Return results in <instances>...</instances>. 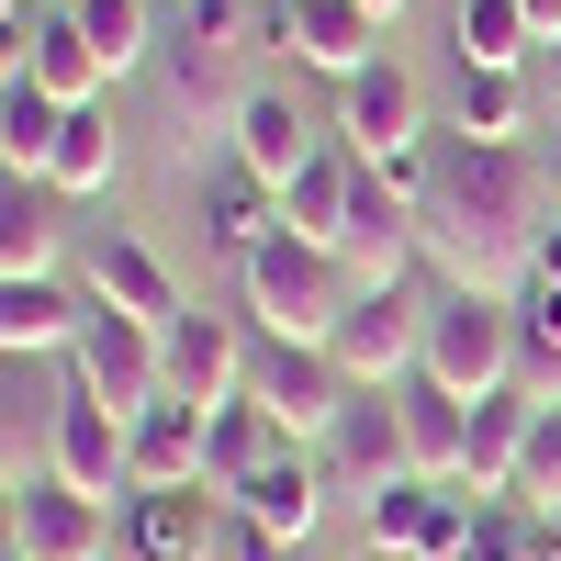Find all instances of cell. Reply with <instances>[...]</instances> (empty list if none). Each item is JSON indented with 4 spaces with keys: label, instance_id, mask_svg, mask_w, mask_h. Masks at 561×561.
I'll return each mask as SVG.
<instances>
[{
    "label": "cell",
    "instance_id": "6da1fadb",
    "mask_svg": "<svg viewBox=\"0 0 561 561\" xmlns=\"http://www.w3.org/2000/svg\"><path fill=\"white\" fill-rule=\"evenodd\" d=\"M550 225V158L539 147H494V135H438L427 147V192H415V248L460 293H517L528 248Z\"/></svg>",
    "mask_w": 561,
    "mask_h": 561
},
{
    "label": "cell",
    "instance_id": "7a4b0ae2",
    "mask_svg": "<svg viewBox=\"0 0 561 561\" xmlns=\"http://www.w3.org/2000/svg\"><path fill=\"white\" fill-rule=\"evenodd\" d=\"M415 370H438L460 404H483L517 382V293H460V280H427V348Z\"/></svg>",
    "mask_w": 561,
    "mask_h": 561
},
{
    "label": "cell",
    "instance_id": "3957f363",
    "mask_svg": "<svg viewBox=\"0 0 561 561\" xmlns=\"http://www.w3.org/2000/svg\"><path fill=\"white\" fill-rule=\"evenodd\" d=\"M348 304H359V270H348L337 248L293 237V225L248 259V314H259V337H314V348H325Z\"/></svg>",
    "mask_w": 561,
    "mask_h": 561
},
{
    "label": "cell",
    "instance_id": "277c9868",
    "mask_svg": "<svg viewBox=\"0 0 561 561\" xmlns=\"http://www.w3.org/2000/svg\"><path fill=\"white\" fill-rule=\"evenodd\" d=\"M113 550H124V528H113L102 494H79L57 472L12 483V561H113Z\"/></svg>",
    "mask_w": 561,
    "mask_h": 561
},
{
    "label": "cell",
    "instance_id": "5b68a950",
    "mask_svg": "<svg viewBox=\"0 0 561 561\" xmlns=\"http://www.w3.org/2000/svg\"><path fill=\"white\" fill-rule=\"evenodd\" d=\"M415 348H427V293H359L348 314H337V337H325V359L348 370V393H393L404 370H415Z\"/></svg>",
    "mask_w": 561,
    "mask_h": 561
},
{
    "label": "cell",
    "instance_id": "8992f818",
    "mask_svg": "<svg viewBox=\"0 0 561 561\" xmlns=\"http://www.w3.org/2000/svg\"><path fill=\"white\" fill-rule=\"evenodd\" d=\"M314 460H325V483H337V494L382 505L393 483H415V449H404V404H393V393H348V404H337V427L314 438Z\"/></svg>",
    "mask_w": 561,
    "mask_h": 561
},
{
    "label": "cell",
    "instance_id": "52a82bcc",
    "mask_svg": "<svg viewBox=\"0 0 561 561\" xmlns=\"http://www.w3.org/2000/svg\"><path fill=\"white\" fill-rule=\"evenodd\" d=\"M68 382L90 404H113V415H147L169 382H158V325L147 314H113V304H90L79 325V348H68Z\"/></svg>",
    "mask_w": 561,
    "mask_h": 561
},
{
    "label": "cell",
    "instance_id": "ba28073f",
    "mask_svg": "<svg viewBox=\"0 0 561 561\" xmlns=\"http://www.w3.org/2000/svg\"><path fill=\"white\" fill-rule=\"evenodd\" d=\"M248 393H259L280 427L314 449L325 427H337V404H348V370L325 359L314 337H248Z\"/></svg>",
    "mask_w": 561,
    "mask_h": 561
},
{
    "label": "cell",
    "instance_id": "9c48e42d",
    "mask_svg": "<svg viewBox=\"0 0 561 561\" xmlns=\"http://www.w3.org/2000/svg\"><path fill=\"white\" fill-rule=\"evenodd\" d=\"M45 472H57V483H79V494H135V438H124V415L113 404H90L79 382L57 393V404H45Z\"/></svg>",
    "mask_w": 561,
    "mask_h": 561
},
{
    "label": "cell",
    "instance_id": "30bf717a",
    "mask_svg": "<svg viewBox=\"0 0 561 561\" xmlns=\"http://www.w3.org/2000/svg\"><path fill=\"white\" fill-rule=\"evenodd\" d=\"M472 517H483V494H460V483H393L359 539H370V561H460Z\"/></svg>",
    "mask_w": 561,
    "mask_h": 561
},
{
    "label": "cell",
    "instance_id": "8fae6325",
    "mask_svg": "<svg viewBox=\"0 0 561 561\" xmlns=\"http://www.w3.org/2000/svg\"><path fill=\"white\" fill-rule=\"evenodd\" d=\"M0 34H12V68H23L34 90H57L68 113H90V102L113 90L102 45L79 34V12H68V0H45V12H23V0H12V23H0Z\"/></svg>",
    "mask_w": 561,
    "mask_h": 561
},
{
    "label": "cell",
    "instance_id": "7c38bea8",
    "mask_svg": "<svg viewBox=\"0 0 561 561\" xmlns=\"http://www.w3.org/2000/svg\"><path fill=\"white\" fill-rule=\"evenodd\" d=\"M158 382L180 393V404H237L248 393V337H237V325H225V314H169L158 325Z\"/></svg>",
    "mask_w": 561,
    "mask_h": 561
},
{
    "label": "cell",
    "instance_id": "4fadbf2b",
    "mask_svg": "<svg viewBox=\"0 0 561 561\" xmlns=\"http://www.w3.org/2000/svg\"><path fill=\"white\" fill-rule=\"evenodd\" d=\"M214 539H225V494L214 483L124 494V561H214Z\"/></svg>",
    "mask_w": 561,
    "mask_h": 561
},
{
    "label": "cell",
    "instance_id": "5bb4252c",
    "mask_svg": "<svg viewBox=\"0 0 561 561\" xmlns=\"http://www.w3.org/2000/svg\"><path fill=\"white\" fill-rule=\"evenodd\" d=\"M158 79H169V102H180V113H203V124H237V113L259 102V90H248V45L192 34V23L158 45Z\"/></svg>",
    "mask_w": 561,
    "mask_h": 561
},
{
    "label": "cell",
    "instance_id": "9a60e30c",
    "mask_svg": "<svg viewBox=\"0 0 561 561\" xmlns=\"http://www.w3.org/2000/svg\"><path fill=\"white\" fill-rule=\"evenodd\" d=\"M337 135H348L359 158H382V147H415V135H427V90H415V68H404V57L359 68V79L337 90Z\"/></svg>",
    "mask_w": 561,
    "mask_h": 561
},
{
    "label": "cell",
    "instance_id": "2e32d148",
    "mask_svg": "<svg viewBox=\"0 0 561 561\" xmlns=\"http://www.w3.org/2000/svg\"><path fill=\"white\" fill-rule=\"evenodd\" d=\"M203 237H214L225 259L248 270V259H259V248L280 237V180H259V169H248L237 147H225V158L203 169Z\"/></svg>",
    "mask_w": 561,
    "mask_h": 561
},
{
    "label": "cell",
    "instance_id": "e0dca14e",
    "mask_svg": "<svg viewBox=\"0 0 561 561\" xmlns=\"http://www.w3.org/2000/svg\"><path fill=\"white\" fill-rule=\"evenodd\" d=\"M124 438H135V494H169V483H203L214 415H203V404H180V393H158L147 415H124Z\"/></svg>",
    "mask_w": 561,
    "mask_h": 561
},
{
    "label": "cell",
    "instance_id": "ac0fdd59",
    "mask_svg": "<svg viewBox=\"0 0 561 561\" xmlns=\"http://www.w3.org/2000/svg\"><path fill=\"white\" fill-rule=\"evenodd\" d=\"M528 427H539V404H528L517 382L483 393V404H472V449H460V494H483V505L517 494V472H528Z\"/></svg>",
    "mask_w": 561,
    "mask_h": 561
},
{
    "label": "cell",
    "instance_id": "d6986e66",
    "mask_svg": "<svg viewBox=\"0 0 561 561\" xmlns=\"http://www.w3.org/2000/svg\"><path fill=\"white\" fill-rule=\"evenodd\" d=\"M348 203H359V147H348V135H325V147L280 180V225L314 237V248H337V237H348Z\"/></svg>",
    "mask_w": 561,
    "mask_h": 561
},
{
    "label": "cell",
    "instance_id": "ffe728a7",
    "mask_svg": "<svg viewBox=\"0 0 561 561\" xmlns=\"http://www.w3.org/2000/svg\"><path fill=\"white\" fill-rule=\"evenodd\" d=\"M79 325H90V293H68L57 270L45 280H0V348L12 359H68Z\"/></svg>",
    "mask_w": 561,
    "mask_h": 561
},
{
    "label": "cell",
    "instance_id": "44dd1931",
    "mask_svg": "<svg viewBox=\"0 0 561 561\" xmlns=\"http://www.w3.org/2000/svg\"><path fill=\"white\" fill-rule=\"evenodd\" d=\"M404 404V449H415V483H460V449H472V404H460L438 370H404L393 382Z\"/></svg>",
    "mask_w": 561,
    "mask_h": 561
},
{
    "label": "cell",
    "instance_id": "7402d4cb",
    "mask_svg": "<svg viewBox=\"0 0 561 561\" xmlns=\"http://www.w3.org/2000/svg\"><path fill=\"white\" fill-rule=\"evenodd\" d=\"M382 12H359V0H304V12H293V57L304 68H325V79H359V68H382Z\"/></svg>",
    "mask_w": 561,
    "mask_h": 561
},
{
    "label": "cell",
    "instance_id": "603a6c76",
    "mask_svg": "<svg viewBox=\"0 0 561 561\" xmlns=\"http://www.w3.org/2000/svg\"><path fill=\"white\" fill-rule=\"evenodd\" d=\"M293 449H304V438L280 427V415H270L259 393H237V404H214V449H203V483H214V494H237V483H259L270 460H293Z\"/></svg>",
    "mask_w": 561,
    "mask_h": 561
},
{
    "label": "cell",
    "instance_id": "cb8c5ba5",
    "mask_svg": "<svg viewBox=\"0 0 561 561\" xmlns=\"http://www.w3.org/2000/svg\"><path fill=\"white\" fill-rule=\"evenodd\" d=\"M90 304H113V314H147V325H169V314H192L180 304V280H169V259L158 248H135V237H102L90 248V280H79Z\"/></svg>",
    "mask_w": 561,
    "mask_h": 561
},
{
    "label": "cell",
    "instance_id": "d4e9b609",
    "mask_svg": "<svg viewBox=\"0 0 561 561\" xmlns=\"http://www.w3.org/2000/svg\"><path fill=\"white\" fill-rule=\"evenodd\" d=\"M225 505H237V517H259V528H280V539L304 550V539H314V517H325V460H314V449H293V460H270L259 483H237Z\"/></svg>",
    "mask_w": 561,
    "mask_h": 561
},
{
    "label": "cell",
    "instance_id": "484cf974",
    "mask_svg": "<svg viewBox=\"0 0 561 561\" xmlns=\"http://www.w3.org/2000/svg\"><path fill=\"white\" fill-rule=\"evenodd\" d=\"M57 135H68V102L12 68V79H0V169H12V180H45V169H57Z\"/></svg>",
    "mask_w": 561,
    "mask_h": 561
},
{
    "label": "cell",
    "instance_id": "4316f807",
    "mask_svg": "<svg viewBox=\"0 0 561 561\" xmlns=\"http://www.w3.org/2000/svg\"><path fill=\"white\" fill-rule=\"evenodd\" d=\"M528 113H539L528 68H460V113H449V135H494V147H528Z\"/></svg>",
    "mask_w": 561,
    "mask_h": 561
},
{
    "label": "cell",
    "instance_id": "83f0119b",
    "mask_svg": "<svg viewBox=\"0 0 561 561\" xmlns=\"http://www.w3.org/2000/svg\"><path fill=\"white\" fill-rule=\"evenodd\" d=\"M113 180H124V135H113V113H102V102H90V113H68L45 192H57V203H90V192H113Z\"/></svg>",
    "mask_w": 561,
    "mask_h": 561
},
{
    "label": "cell",
    "instance_id": "f1b7e54d",
    "mask_svg": "<svg viewBox=\"0 0 561 561\" xmlns=\"http://www.w3.org/2000/svg\"><path fill=\"white\" fill-rule=\"evenodd\" d=\"M45 270H57V192L12 180L0 192V280H45Z\"/></svg>",
    "mask_w": 561,
    "mask_h": 561
},
{
    "label": "cell",
    "instance_id": "f546056e",
    "mask_svg": "<svg viewBox=\"0 0 561 561\" xmlns=\"http://www.w3.org/2000/svg\"><path fill=\"white\" fill-rule=\"evenodd\" d=\"M314 147H325V135H314V124H304L293 102H280V90H259V102L237 113V158H248L259 180H293V169H304Z\"/></svg>",
    "mask_w": 561,
    "mask_h": 561
},
{
    "label": "cell",
    "instance_id": "4dcf8cb0",
    "mask_svg": "<svg viewBox=\"0 0 561 561\" xmlns=\"http://www.w3.org/2000/svg\"><path fill=\"white\" fill-rule=\"evenodd\" d=\"M460 68H528L539 57V23H528V0H460Z\"/></svg>",
    "mask_w": 561,
    "mask_h": 561
},
{
    "label": "cell",
    "instance_id": "1f68e13d",
    "mask_svg": "<svg viewBox=\"0 0 561 561\" xmlns=\"http://www.w3.org/2000/svg\"><path fill=\"white\" fill-rule=\"evenodd\" d=\"M68 12H79L90 45H102V68H113V79H124V68H147L158 45H169V34H158V0H68Z\"/></svg>",
    "mask_w": 561,
    "mask_h": 561
},
{
    "label": "cell",
    "instance_id": "d6a6232c",
    "mask_svg": "<svg viewBox=\"0 0 561 561\" xmlns=\"http://www.w3.org/2000/svg\"><path fill=\"white\" fill-rule=\"evenodd\" d=\"M517 505H561V404H539V427H528V472H517Z\"/></svg>",
    "mask_w": 561,
    "mask_h": 561
},
{
    "label": "cell",
    "instance_id": "836d02e7",
    "mask_svg": "<svg viewBox=\"0 0 561 561\" xmlns=\"http://www.w3.org/2000/svg\"><path fill=\"white\" fill-rule=\"evenodd\" d=\"M214 561H293V539H280V528H259V517H237V505H225V539H214Z\"/></svg>",
    "mask_w": 561,
    "mask_h": 561
},
{
    "label": "cell",
    "instance_id": "e575fe53",
    "mask_svg": "<svg viewBox=\"0 0 561 561\" xmlns=\"http://www.w3.org/2000/svg\"><path fill=\"white\" fill-rule=\"evenodd\" d=\"M528 280H561V214L539 225V248H528Z\"/></svg>",
    "mask_w": 561,
    "mask_h": 561
},
{
    "label": "cell",
    "instance_id": "d590c367",
    "mask_svg": "<svg viewBox=\"0 0 561 561\" xmlns=\"http://www.w3.org/2000/svg\"><path fill=\"white\" fill-rule=\"evenodd\" d=\"M528 23H539V45H561V0H528Z\"/></svg>",
    "mask_w": 561,
    "mask_h": 561
},
{
    "label": "cell",
    "instance_id": "8d00e7d4",
    "mask_svg": "<svg viewBox=\"0 0 561 561\" xmlns=\"http://www.w3.org/2000/svg\"><path fill=\"white\" fill-rule=\"evenodd\" d=\"M539 158H550V214H561V147H539Z\"/></svg>",
    "mask_w": 561,
    "mask_h": 561
},
{
    "label": "cell",
    "instance_id": "74e56055",
    "mask_svg": "<svg viewBox=\"0 0 561 561\" xmlns=\"http://www.w3.org/2000/svg\"><path fill=\"white\" fill-rule=\"evenodd\" d=\"M359 12H382V23H393V12H404V0H359Z\"/></svg>",
    "mask_w": 561,
    "mask_h": 561
}]
</instances>
